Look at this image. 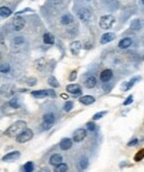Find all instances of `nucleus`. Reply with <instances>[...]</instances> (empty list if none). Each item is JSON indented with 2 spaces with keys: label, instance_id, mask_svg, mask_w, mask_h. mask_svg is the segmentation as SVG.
Instances as JSON below:
<instances>
[{
  "label": "nucleus",
  "instance_id": "obj_1",
  "mask_svg": "<svg viewBox=\"0 0 144 172\" xmlns=\"http://www.w3.org/2000/svg\"><path fill=\"white\" fill-rule=\"evenodd\" d=\"M27 127V123L23 120H18L15 123H12L8 129L3 132L5 136L7 137H17L19 133H21L25 128Z\"/></svg>",
  "mask_w": 144,
  "mask_h": 172
},
{
  "label": "nucleus",
  "instance_id": "obj_2",
  "mask_svg": "<svg viewBox=\"0 0 144 172\" xmlns=\"http://www.w3.org/2000/svg\"><path fill=\"white\" fill-rule=\"evenodd\" d=\"M115 22V18L113 17L112 15H105V16H102L100 18V21H99V26L101 29H110L111 27L114 25Z\"/></svg>",
  "mask_w": 144,
  "mask_h": 172
},
{
  "label": "nucleus",
  "instance_id": "obj_3",
  "mask_svg": "<svg viewBox=\"0 0 144 172\" xmlns=\"http://www.w3.org/2000/svg\"><path fill=\"white\" fill-rule=\"evenodd\" d=\"M33 137V132L31 129H25L21 133H19L16 138L18 143H25L28 141H30Z\"/></svg>",
  "mask_w": 144,
  "mask_h": 172
},
{
  "label": "nucleus",
  "instance_id": "obj_4",
  "mask_svg": "<svg viewBox=\"0 0 144 172\" xmlns=\"http://www.w3.org/2000/svg\"><path fill=\"white\" fill-rule=\"evenodd\" d=\"M43 128L44 130H48L50 127H52V124L54 123V120H56V117L52 112H48L43 116Z\"/></svg>",
  "mask_w": 144,
  "mask_h": 172
},
{
  "label": "nucleus",
  "instance_id": "obj_5",
  "mask_svg": "<svg viewBox=\"0 0 144 172\" xmlns=\"http://www.w3.org/2000/svg\"><path fill=\"white\" fill-rule=\"evenodd\" d=\"M91 16H92V13H91L90 9L88 8H81L78 12V17L82 21H89L91 19Z\"/></svg>",
  "mask_w": 144,
  "mask_h": 172
},
{
  "label": "nucleus",
  "instance_id": "obj_6",
  "mask_svg": "<svg viewBox=\"0 0 144 172\" xmlns=\"http://www.w3.org/2000/svg\"><path fill=\"white\" fill-rule=\"evenodd\" d=\"M86 137V130L85 129H82V128H80V129H76L74 131V133H73V141H76V142H81V141H83Z\"/></svg>",
  "mask_w": 144,
  "mask_h": 172
},
{
  "label": "nucleus",
  "instance_id": "obj_7",
  "mask_svg": "<svg viewBox=\"0 0 144 172\" xmlns=\"http://www.w3.org/2000/svg\"><path fill=\"white\" fill-rule=\"evenodd\" d=\"M20 158V152L19 151H12L10 153H7L2 158V161L3 162H13Z\"/></svg>",
  "mask_w": 144,
  "mask_h": 172
},
{
  "label": "nucleus",
  "instance_id": "obj_8",
  "mask_svg": "<svg viewBox=\"0 0 144 172\" xmlns=\"http://www.w3.org/2000/svg\"><path fill=\"white\" fill-rule=\"evenodd\" d=\"M113 77V72H112V70L110 69H105V70H103L101 72V75H100V80H101L102 82H108V81H110L111 79Z\"/></svg>",
  "mask_w": 144,
  "mask_h": 172
},
{
  "label": "nucleus",
  "instance_id": "obj_9",
  "mask_svg": "<svg viewBox=\"0 0 144 172\" xmlns=\"http://www.w3.org/2000/svg\"><path fill=\"white\" fill-rule=\"evenodd\" d=\"M115 39V34H111V32H106V34H102L101 39H100V43L101 44H106V43L111 42Z\"/></svg>",
  "mask_w": 144,
  "mask_h": 172
},
{
  "label": "nucleus",
  "instance_id": "obj_10",
  "mask_svg": "<svg viewBox=\"0 0 144 172\" xmlns=\"http://www.w3.org/2000/svg\"><path fill=\"white\" fill-rule=\"evenodd\" d=\"M81 48H82V46H81L80 41H73L70 44V51L73 56H78L80 50H81Z\"/></svg>",
  "mask_w": 144,
  "mask_h": 172
},
{
  "label": "nucleus",
  "instance_id": "obj_11",
  "mask_svg": "<svg viewBox=\"0 0 144 172\" xmlns=\"http://www.w3.org/2000/svg\"><path fill=\"white\" fill-rule=\"evenodd\" d=\"M71 146H72V140L69 139V138H63V139L60 141V149L63 150V151L69 150Z\"/></svg>",
  "mask_w": 144,
  "mask_h": 172
},
{
  "label": "nucleus",
  "instance_id": "obj_12",
  "mask_svg": "<svg viewBox=\"0 0 144 172\" xmlns=\"http://www.w3.org/2000/svg\"><path fill=\"white\" fill-rule=\"evenodd\" d=\"M33 66L38 71H43L46 69V67H47V61H46L44 58H40V59L34 61Z\"/></svg>",
  "mask_w": 144,
  "mask_h": 172
},
{
  "label": "nucleus",
  "instance_id": "obj_13",
  "mask_svg": "<svg viewBox=\"0 0 144 172\" xmlns=\"http://www.w3.org/2000/svg\"><path fill=\"white\" fill-rule=\"evenodd\" d=\"M25 26V20L22 18H17L13 20V27L16 31H20L23 29V27Z\"/></svg>",
  "mask_w": 144,
  "mask_h": 172
},
{
  "label": "nucleus",
  "instance_id": "obj_14",
  "mask_svg": "<svg viewBox=\"0 0 144 172\" xmlns=\"http://www.w3.org/2000/svg\"><path fill=\"white\" fill-rule=\"evenodd\" d=\"M67 91L72 93V95H80L81 93V87L79 85H74V83H71L67 86Z\"/></svg>",
  "mask_w": 144,
  "mask_h": 172
},
{
  "label": "nucleus",
  "instance_id": "obj_15",
  "mask_svg": "<svg viewBox=\"0 0 144 172\" xmlns=\"http://www.w3.org/2000/svg\"><path fill=\"white\" fill-rule=\"evenodd\" d=\"M73 21H74V18L70 13H66V15H63L62 17L60 18V24L61 25H70Z\"/></svg>",
  "mask_w": 144,
  "mask_h": 172
},
{
  "label": "nucleus",
  "instance_id": "obj_16",
  "mask_svg": "<svg viewBox=\"0 0 144 172\" xmlns=\"http://www.w3.org/2000/svg\"><path fill=\"white\" fill-rule=\"evenodd\" d=\"M31 93L34 98L40 99V98H44L47 95H50V90H35V91H32Z\"/></svg>",
  "mask_w": 144,
  "mask_h": 172
},
{
  "label": "nucleus",
  "instance_id": "obj_17",
  "mask_svg": "<svg viewBox=\"0 0 144 172\" xmlns=\"http://www.w3.org/2000/svg\"><path fill=\"white\" fill-rule=\"evenodd\" d=\"M60 163H62V155H61L56 153V155H53L50 158V164L57 167V165H59Z\"/></svg>",
  "mask_w": 144,
  "mask_h": 172
},
{
  "label": "nucleus",
  "instance_id": "obj_18",
  "mask_svg": "<svg viewBox=\"0 0 144 172\" xmlns=\"http://www.w3.org/2000/svg\"><path fill=\"white\" fill-rule=\"evenodd\" d=\"M79 101L82 103V104L89 105V104H92V103L95 101V99H94L92 95H83V97H81V98L79 99Z\"/></svg>",
  "mask_w": 144,
  "mask_h": 172
},
{
  "label": "nucleus",
  "instance_id": "obj_19",
  "mask_svg": "<svg viewBox=\"0 0 144 172\" xmlns=\"http://www.w3.org/2000/svg\"><path fill=\"white\" fill-rule=\"evenodd\" d=\"M43 42L46 44H53L54 43V36L50 32L43 34Z\"/></svg>",
  "mask_w": 144,
  "mask_h": 172
},
{
  "label": "nucleus",
  "instance_id": "obj_20",
  "mask_svg": "<svg viewBox=\"0 0 144 172\" xmlns=\"http://www.w3.org/2000/svg\"><path fill=\"white\" fill-rule=\"evenodd\" d=\"M132 44V39L131 38H124L119 42V47L121 49H127Z\"/></svg>",
  "mask_w": 144,
  "mask_h": 172
},
{
  "label": "nucleus",
  "instance_id": "obj_21",
  "mask_svg": "<svg viewBox=\"0 0 144 172\" xmlns=\"http://www.w3.org/2000/svg\"><path fill=\"white\" fill-rule=\"evenodd\" d=\"M95 86H96V79H95V77L91 76V77H89L86 79V81H85V87H86V88L92 89V88H94Z\"/></svg>",
  "mask_w": 144,
  "mask_h": 172
},
{
  "label": "nucleus",
  "instance_id": "obj_22",
  "mask_svg": "<svg viewBox=\"0 0 144 172\" xmlns=\"http://www.w3.org/2000/svg\"><path fill=\"white\" fill-rule=\"evenodd\" d=\"M12 11L8 8V7H1L0 8V16L2 18H8L9 16H11Z\"/></svg>",
  "mask_w": 144,
  "mask_h": 172
},
{
  "label": "nucleus",
  "instance_id": "obj_23",
  "mask_svg": "<svg viewBox=\"0 0 144 172\" xmlns=\"http://www.w3.org/2000/svg\"><path fill=\"white\" fill-rule=\"evenodd\" d=\"M48 83H49L51 87H53V88H58V87H60L59 81H58L56 78L53 77V76L49 77V79H48Z\"/></svg>",
  "mask_w": 144,
  "mask_h": 172
},
{
  "label": "nucleus",
  "instance_id": "obj_24",
  "mask_svg": "<svg viewBox=\"0 0 144 172\" xmlns=\"http://www.w3.org/2000/svg\"><path fill=\"white\" fill-rule=\"evenodd\" d=\"M130 28L132 29V30H135V31H137V30H140L141 29V21L140 20H134V21H132V24L130 25Z\"/></svg>",
  "mask_w": 144,
  "mask_h": 172
},
{
  "label": "nucleus",
  "instance_id": "obj_25",
  "mask_svg": "<svg viewBox=\"0 0 144 172\" xmlns=\"http://www.w3.org/2000/svg\"><path fill=\"white\" fill-rule=\"evenodd\" d=\"M143 159H144V148L136 152L135 157H134V161L139 162V161H141V160H143Z\"/></svg>",
  "mask_w": 144,
  "mask_h": 172
},
{
  "label": "nucleus",
  "instance_id": "obj_26",
  "mask_svg": "<svg viewBox=\"0 0 144 172\" xmlns=\"http://www.w3.org/2000/svg\"><path fill=\"white\" fill-rule=\"evenodd\" d=\"M68 170V164H66V163H60L59 165H57L56 167V169H54V171L56 172H64V171H67Z\"/></svg>",
  "mask_w": 144,
  "mask_h": 172
},
{
  "label": "nucleus",
  "instance_id": "obj_27",
  "mask_svg": "<svg viewBox=\"0 0 144 172\" xmlns=\"http://www.w3.org/2000/svg\"><path fill=\"white\" fill-rule=\"evenodd\" d=\"M34 169V164L33 162H31V161H29V162H27L25 164V167H23V170L25 172H32Z\"/></svg>",
  "mask_w": 144,
  "mask_h": 172
},
{
  "label": "nucleus",
  "instance_id": "obj_28",
  "mask_svg": "<svg viewBox=\"0 0 144 172\" xmlns=\"http://www.w3.org/2000/svg\"><path fill=\"white\" fill-rule=\"evenodd\" d=\"M73 109V102L72 101H69V100H67V102L64 103V107H63V110L64 111H71Z\"/></svg>",
  "mask_w": 144,
  "mask_h": 172
},
{
  "label": "nucleus",
  "instance_id": "obj_29",
  "mask_svg": "<svg viewBox=\"0 0 144 172\" xmlns=\"http://www.w3.org/2000/svg\"><path fill=\"white\" fill-rule=\"evenodd\" d=\"M9 105H10L11 108L18 109V108L20 107V103H19V101H18V99H11V100L9 101Z\"/></svg>",
  "mask_w": 144,
  "mask_h": 172
},
{
  "label": "nucleus",
  "instance_id": "obj_30",
  "mask_svg": "<svg viewBox=\"0 0 144 172\" xmlns=\"http://www.w3.org/2000/svg\"><path fill=\"white\" fill-rule=\"evenodd\" d=\"M85 127H86V129L90 130V131H94V130H95V128H96V126H95L94 121H90V122H88Z\"/></svg>",
  "mask_w": 144,
  "mask_h": 172
},
{
  "label": "nucleus",
  "instance_id": "obj_31",
  "mask_svg": "<svg viewBox=\"0 0 144 172\" xmlns=\"http://www.w3.org/2000/svg\"><path fill=\"white\" fill-rule=\"evenodd\" d=\"M80 168H81V170H85L86 169V167H88V160L83 158V159H81V161H80Z\"/></svg>",
  "mask_w": 144,
  "mask_h": 172
},
{
  "label": "nucleus",
  "instance_id": "obj_32",
  "mask_svg": "<svg viewBox=\"0 0 144 172\" xmlns=\"http://www.w3.org/2000/svg\"><path fill=\"white\" fill-rule=\"evenodd\" d=\"M9 70H10V66L9 64H5V63L1 64V68H0L1 73H7V72H9Z\"/></svg>",
  "mask_w": 144,
  "mask_h": 172
},
{
  "label": "nucleus",
  "instance_id": "obj_33",
  "mask_svg": "<svg viewBox=\"0 0 144 172\" xmlns=\"http://www.w3.org/2000/svg\"><path fill=\"white\" fill-rule=\"evenodd\" d=\"M105 114H106V111L98 112V113H95L93 116V120H99V119H101L103 116H105Z\"/></svg>",
  "mask_w": 144,
  "mask_h": 172
},
{
  "label": "nucleus",
  "instance_id": "obj_34",
  "mask_svg": "<svg viewBox=\"0 0 144 172\" xmlns=\"http://www.w3.org/2000/svg\"><path fill=\"white\" fill-rule=\"evenodd\" d=\"M27 83H28V86H34V85H37V79L35 78H29L27 80Z\"/></svg>",
  "mask_w": 144,
  "mask_h": 172
},
{
  "label": "nucleus",
  "instance_id": "obj_35",
  "mask_svg": "<svg viewBox=\"0 0 144 172\" xmlns=\"http://www.w3.org/2000/svg\"><path fill=\"white\" fill-rule=\"evenodd\" d=\"M132 102H133V97H132V95H130V97H127V99H125V101L123 102V105H127V104H131Z\"/></svg>",
  "mask_w": 144,
  "mask_h": 172
},
{
  "label": "nucleus",
  "instance_id": "obj_36",
  "mask_svg": "<svg viewBox=\"0 0 144 172\" xmlns=\"http://www.w3.org/2000/svg\"><path fill=\"white\" fill-rule=\"evenodd\" d=\"M76 75H78V73H76V70H74V71H72V72H71V76L69 77V80H70V81H74V80L76 79Z\"/></svg>",
  "mask_w": 144,
  "mask_h": 172
},
{
  "label": "nucleus",
  "instance_id": "obj_37",
  "mask_svg": "<svg viewBox=\"0 0 144 172\" xmlns=\"http://www.w3.org/2000/svg\"><path fill=\"white\" fill-rule=\"evenodd\" d=\"M137 142H139V140H137V139H133V140H131V141L127 143V146H134L135 144H137Z\"/></svg>",
  "mask_w": 144,
  "mask_h": 172
},
{
  "label": "nucleus",
  "instance_id": "obj_38",
  "mask_svg": "<svg viewBox=\"0 0 144 172\" xmlns=\"http://www.w3.org/2000/svg\"><path fill=\"white\" fill-rule=\"evenodd\" d=\"M50 1L53 3V5H59V3L62 2V0H50Z\"/></svg>",
  "mask_w": 144,
  "mask_h": 172
},
{
  "label": "nucleus",
  "instance_id": "obj_39",
  "mask_svg": "<svg viewBox=\"0 0 144 172\" xmlns=\"http://www.w3.org/2000/svg\"><path fill=\"white\" fill-rule=\"evenodd\" d=\"M142 2H143V5H144V0H142Z\"/></svg>",
  "mask_w": 144,
  "mask_h": 172
},
{
  "label": "nucleus",
  "instance_id": "obj_40",
  "mask_svg": "<svg viewBox=\"0 0 144 172\" xmlns=\"http://www.w3.org/2000/svg\"><path fill=\"white\" fill-rule=\"evenodd\" d=\"M85 1H89V0H85Z\"/></svg>",
  "mask_w": 144,
  "mask_h": 172
}]
</instances>
